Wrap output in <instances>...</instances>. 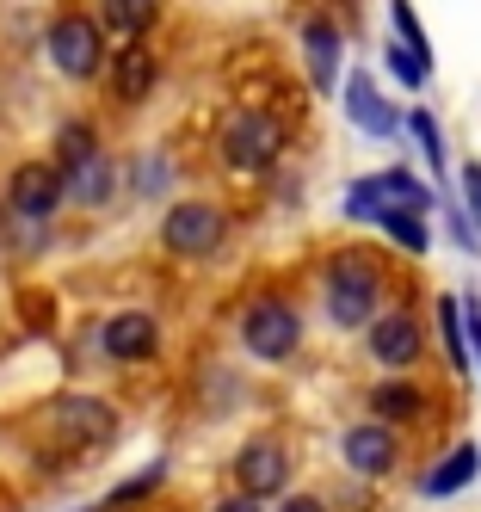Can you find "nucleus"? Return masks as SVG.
<instances>
[{"label": "nucleus", "instance_id": "18", "mask_svg": "<svg viewBox=\"0 0 481 512\" xmlns=\"http://www.w3.org/2000/svg\"><path fill=\"white\" fill-rule=\"evenodd\" d=\"M161 13V0H99V31L105 38H124V44H142L148 38V25H155Z\"/></svg>", "mask_w": 481, "mask_h": 512}, {"label": "nucleus", "instance_id": "17", "mask_svg": "<svg viewBox=\"0 0 481 512\" xmlns=\"http://www.w3.org/2000/svg\"><path fill=\"white\" fill-rule=\"evenodd\" d=\"M68 179V204H81V210H105L111 198H118V161L111 155H99V161H87V167H74V173H62Z\"/></svg>", "mask_w": 481, "mask_h": 512}, {"label": "nucleus", "instance_id": "5", "mask_svg": "<svg viewBox=\"0 0 481 512\" xmlns=\"http://www.w3.org/2000/svg\"><path fill=\"white\" fill-rule=\"evenodd\" d=\"M44 50H50V62L62 68L68 81H99L105 68H111V38L99 31L93 13H62L44 31Z\"/></svg>", "mask_w": 481, "mask_h": 512}, {"label": "nucleus", "instance_id": "14", "mask_svg": "<svg viewBox=\"0 0 481 512\" xmlns=\"http://www.w3.org/2000/svg\"><path fill=\"white\" fill-rule=\"evenodd\" d=\"M303 62H309L315 93H340L346 38H340V25H333V19H309V25H303Z\"/></svg>", "mask_w": 481, "mask_h": 512}, {"label": "nucleus", "instance_id": "21", "mask_svg": "<svg viewBox=\"0 0 481 512\" xmlns=\"http://www.w3.org/2000/svg\"><path fill=\"white\" fill-rule=\"evenodd\" d=\"M389 19H395V44L414 56V62L432 68V38H426V25H420V13H414V0H389Z\"/></svg>", "mask_w": 481, "mask_h": 512}, {"label": "nucleus", "instance_id": "2", "mask_svg": "<svg viewBox=\"0 0 481 512\" xmlns=\"http://www.w3.org/2000/svg\"><path fill=\"white\" fill-rule=\"evenodd\" d=\"M235 334H241V352L247 358H259V364H290L296 352H303V309H296L290 297H278V290H259V297L241 309Z\"/></svg>", "mask_w": 481, "mask_h": 512}, {"label": "nucleus", "instance_id": "25", "mask_svg": "<svg viewBox=\"0 0 481 512\" xmlns=\"http://www.w3.org/2000/svg\"><path fill=\"white\" fill-rule=\"evenodd\" d=\"M407 130L420 136V155H426V167L438 173V186H444V130H438V118L426 112V105H414V112H407Z\"/></svg>", "mask_w": 481, "mask_h": 512}, {"label": "nucleus", "instance_id": "30", "mask_svg": "<svg viewBox=\"0 0 481 512\" xmlns=\"http://www.w3.org/2000/svg\"><path fill=\"white\" fill-rule=\"evenodd\" d=\"M278 512H333V506H327L321 494H284V500H278Z\"/></svg>", "mask_w": 481, "mask_h": 512}, {"label": "nucleus", "instance_id": "8", "mask_svg": "<svg viewBox=\"0 0 481 512\" xmlns=\"http://www.w3.org/2000/svg\"><path fill=\"white\" fill-rule=\"evenodd\" d=\"M364 352H370V364H377L383 377H407L420 364V352H426L420 315L414 309H383L377 321L364 327Z\"/></svg>", "mask_w": 481, "mask_h": 512}, {"label": "nucleus", "instance_id": "15", "mask_svg": "<svg viewBox=\"0 0 481 512\" xmlns=\"http://www.w3.org/2000/svg\"><path fill=\"white\" fill-rule=\"evenodd\" d=\"M111 99L118 105H142L148 93H155V81H161V62H155V50L148 44H124L118 56H111Z\"/></svg>", "mask_w": 481, "mask_h": 512}, {"label": "nucleus", "instance_id": "9", "mask_svg": "<svg viewBox=\"0 0 481 512\" xmlns=\"http://www.w3.org/2000/svg\"><path fill=\"white\" fill-rule=\"evenodd\" d=\"M62 204H68V179H62L56 161H25V167H13V179H7V210L19 216V223L44 229Z\"/></svg>", "mask_w": 481, "mask_h": 512}, {"label": "nucleus", "instance_id": "20", "mask_svg": "<svg viewBox=\"0 0 481 512\" xmlns=\"http://www.w3.org/2000/svg\"><path fill=\"white\" fill-rule=\"evenodd\" d=\"M105 149H99V130L87 124V118H68L62 130H56V167L62 173H74V167H87V161H99Z\"/></svg>", "mask_w": 481, "mask_h": 512}, {"label": "nucleus", "instance_id": "22", "mask_svg": "<svg viewBox=\"0 0 481 512\" xmlns=\"http://www.w3.org/2000/svg\"><path fill=\"white\" fill-rule=\"evenodd\" d=\"M383 204H389V179L383 173H364L358 186L346 192V223H377Z\"/></svg>", "mask_w": 481, "mask_h": 512}, {"label": "nucleus", "instance_id": "4", "mask_svg": "<svg viewBox=\"0 0 481 512\" xmlns=\"http://www.w3.org/2000/svg\"><path fill=\"white\" fill-rule=\"evenodd\" d=\"M161 247L173 260H216L229 247V210L210 198H179L161 216Z\"/></svg>", "mask_w": 481, "mask_h": 512}, {"label": "nucleus", "instance_id": "31", "mask_svg": "<svg viewBox=\"0 0 481 512\" xmlns=\"http://www.w3.org/2000/svg\"><path fill=\"white\" fill-rule=\"evenodd\" d=\"M210 512H266V506H259V500H247V494H222Z\"/></svg>", "mask_w": 481, "mask_h": 512}, {"label": "nucleus", "instance_id": "19", "mask_svg": "<svg viewBox=\"0 0 481 512\" xmlns=\"http://www.w3.org/2000/svg\"><path fill=\"white\" fill-rule=\"evenodd\" d=\"M377 229L389 235V247H401V253H432V235H426V216L420 210H401V204H383L377 210Z\"/></svg>", "mask_w": 481, "mask_h": 512}, {"label": "nucleus", "instance_id": "23", "mask_svg": "<svg viewBox=\"0 0 481 512\" xmlns=\"http://www.w3.org/2000/svg\"><path fill=\"white\" fill-rule=\"evenodd\" d=\"M438 340H444V352H451L457 371H469V327H463V303L457 297L438 303Z\"/></svg>", "mask_w": 481, "mask_h": 512}, {"label": "nucleus", "instance_id": "28", "mask_svg": "<svg viewBox=\"0 0 481 512\" xmlns=\"http://www.w3.org/2000/svg\"><path fill=\"white\" fill-rule=\"evenodd\" d=\"M161 482H167V469H161V463H148L142 475H130V482H118V488H111V494H105V506H124V512H130L136 500H148V494H155Z\"/></svg>", "mask_w": 481, "mask_h": 512}, {"label": "nucleus", "instance_id": "13", "mask_svg": "<svg viewBox=\"0 0 481 512\" xmlns=\"http://www.w3.org/2000/svg\"><path fill=\"white\" fill-rule=\"evenodd\" d=\"M340 99H346V118H352L370 142H389V136L407 130V118L383 99V87L370 81V75H346V81H340Z\"/></svg>", "mask_w": 481, "mask_h": 512}, {"label": "nucleus", "instance_id": "7", "mask_svg": "<svg viewBox=\"0 0 481 512\" xmlns=\"http://www.w3.org/2000/svg\"><path fill=\"white\" fill-rule=\"evenodd\" d=\"M44 426L50 438H62L68 451H99L118 438V408L99 395H56L50 408H44Z\"/></svg>", "mask_w": 481, "mask_h": 512}, {"label": "nucleus", "instance_id": "26", "mask_svg": "<svg viewBox=\"0 0 481 512\" xmlns=\"http://www.w3.org/2000/svg\"><path fill=\"white\" fill-rule=\"evenodd\" d=\"M383 68H389V81H395V87H407V93H420V87H426V75H432V68H426V62H414L395 38L383 44Z\"/></svg>", "mask_w": 481, "mask_h": 512}, {"label": "nucleus", "instance_id": "16", "mask_svg": "<svg viewBox=\"0 0 481 512\" xmlns=\"http://www.w3.org/2000/svg\"><path fill=\"white\" fill-rule=\"evenodd\" d=\"M475 475H481V451L463 438V445H451V451H444V457L420 475V494H426V500H451V494H463V488L475 482Z\"/></svg>", "mask_w": 481, "mask_h": 512}, {"label": "nucleus", "instance_id": "11", "mask_svg": "<svg viewBox=\"0 0 481 512\" xmlns=\"http://www.w3.org/2000/svg\"><path fill=\"white\" fill-rule=\"evenodd\" d=\"M99 352L111 364H148V358H161V321L148 315V309H118L99 327Z\"/></svg>", "mask_w": 481, "mask_h": 512}, {"label": "nucleus", "instance_id": "3", "mask_svg": "<svg viewBox=\"0 0 481 512\" xmlns=\"http://www.w3.org/2000/svg\"><path fill=\"white\" fill-rule=\"evenodd\" d=\"M284 142H290V130H284L278 112L241 105V112L222 118V130H216V155H222V167H229V173H272L278 155H284Z\"/></svg>", "mask_w": 481, "mask_h": 512}, {"label": "nucleus", "instance_id": "24", "mask_svg": "<svg viewBox=\"0 0 481 512\" xmlns=\"http://www.w3.org/2000/svg\"><path fill=\"white\" fill-rule=\"evenodd\" d=\"M167 186H173V161H167L161 149L136 155V167H130V192H142V198H161Z\"/></svg>", "mask_w": 481, "mask_h": 512}, {"label": "nucleus", "instance_id": "27", "mask_svg": "<svg viewBox=\"0 0 481 512\" xmlns=\"http://www.w3.org/2000/svg\"><path fill=\"white\" fill-rule=\"evenodd\" d=\"M383 179H389V204H401V210H420V216H426L432 192L420 186V173H414V167H389Z\"/></svg>", "mask_w": 481, "mask_h": 512}, {"label": "nucleus", "instance_id": "1", "mask_svg": "<svg viewBox=\"0 0 481 512\" xmlns=\"http://www.w3.org/2000/svg\"><path fill=\"white\" fill-rule=\"evenodd\" d=\"M383 260L364 247H340L333 260L321 266V297H327V321L340 327V334H358L383 315Z\"/></svg>", "mask_w": 481, "mask_h": 512}, {"label": "nucleus", "instance_id": "29", "mask_svg": "<svg viewBox=\"0 0 481 512\" xmlns=\"http://www.w3.org/2000/svg\"><path fill=\"white\" fill-rule=\"evenodd\" d=\"M457 186H463V216H469V229L481 235V161H469V167H463Z\"/></svg>", "mask_w": 481, "mask_h": 512}, {"label": "nucleus", "instance_id": "6", "mask_svg": "<svg viewBox=\"0 0 481 512\" xmlns=\"http://www.w3.org/2000/svg\"><path fill=\"white\" fill-rule=\"evenodd\" d=\"M229 475H235V494H247V500H284L290 494V445L278 432H253L247 445L235 451V463H229Z\"/></svg>", "mask_w": 481, "mask_h": 512}, {"label": "nucleus", "instance_id": "12", "mask_svg": "<svg viewBox=\"0 0 481 512\" xmlns=\"http://www.w3.org/2000/svg\"><path fill=\"white\" fill-rule=\"evenodd\" d=\"M364 414L377 426H389V432H407V426H420L432 414V395L414 377H383V383L364 389Z\"/></svg>", "mask_w": 481, "mask_h": 512}, {"label": "nucleus", "instance_id": "32", "mask_svg": "<svg viewBox=\"0 0 481 512\" xmlns=\"http://www.w3.org/2000/svg\"><path fill=\"white\" fill-rule=\"evenodd\" d=\"M93 512H124V506H105V500H99V506H93Z\"/></svg>", "mask_w": 481, "mask_h": 512}, {"label": "nucleus", "instance_id": "10", "mask_svg": "<svg viewBox=\"0 0 481 512\" xmlns=\"http://www.w3.org/2000/svg\"><path fill=\"white\" fill-rule=\"evenodd\" d=\"M340 457H346L352 475H364V482H383V475L401 469V438L389 426H377V420H358V426L340 432Z\"/></svg>", "mask_w": 481, "mask_h": 512}]
</instances>
